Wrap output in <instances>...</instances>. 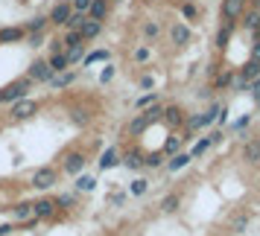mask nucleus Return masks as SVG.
<instances>
[{
  "label": "nucleus",
  "mask_w": 260,
  "mask_h": 236,
  "mask_svg": "<svg viewBox=\"0 0 260 236\" xmlns=\"http://www.w3.org/2000/svg\"><path fill=\"white\" fill-rule=\"evenodd\" d=\"M32 85H36V82H32L29 76H21V79H15L12 85H6V88L0 91V96H3V105H12V102H18V99L29 96Z\"/></svg>",
  "instance_id": "1"
},
{
  "label": "nucleus",
  "mask_w": 260,
  "mask_h": 236,
  "mask_svg": "<svg viewBox=\"0 0 260 236\" xmlns=\"http://www.w3.org/2000/svg\"><path fill=\"white\" fill-rule=\"evenodd\" d=\"M167 35H170V44L176 50H184L190 41H193V29H190V24H184V21H173L170 29H167Z\"/></svg>",
  "instance_id": "2"
},
{
  "label": "nucleus",
  "mask_w": 260,
  "mask_h": 236,
  "mask_svg": "<svg viewBox=\"0 0 260 236\" xmlns=\"http://www.w3.org/2000/svg\"><path fill=\"white\" fill-rule=\"evenodd\" d=\"M56 181H59V169H53V166H38L36 172H32V178H29V184L36 189H41V192L53 189Z\"/></svg>",
  "instance_id": "3"
},
{
  "label": "nucleus",
  "mask_w": 260,
  "mask_h": 236,
  "mask_svg": "<svg viewBox=\"0 0 260 236\" xmlns=\"http://www.w3.org/2000/svg\"><path fill=\"white\" fill-rule=\"evenodd\" d=\"M246 9H248V0H222L219 3V18L228 21V24H240Z\"/></svg>",
  "instance_id": "4"
},
{
  "label": "nucleus",
  "mask_w": 260,
  "mask_h": 236,
  "mask_svg": "<svg viewBox=\"0 0 260 236\" xmlns=\"http://www.w3.org/2000/svg\"><path fill=\"white\" fill-rule=\"evenodd\" d=\"M26 76H29V79H32V82H36V85H47L50 79L56 76V73L50 70L47 59H36V61H32V64H29V67H26Z\"/></svg>",
  "instance_id": "5"
},
{
  "label": "nucleus",
  "mask_w": 260,
  "mask_h": 236,
  "mask_svg": "<svg viewBox=\"0 0 260 236\" xmlns=\"http://www.w3.org/2000/svg\"><path fill=\"white\" fill-rule=\"evenodd\" d=\"M184 120H187V114H184L178 105H167L164 114H161V123H164L170 131H181L184 129Z\"/></svg>",
  "instance_id": "6"
},
{
  "label": "nucleus",
  "mask_w": 260,
  "mask_h": 236,
  "mask_svg": "<svg viewBox=\"0 0 260 236\" xmlns=\"http://www.w3.org/2000/svg\"><path fill=\"white\" fill-rule=\"evenodd\" d=\"M71 12H73L71 0H59V3H56V6L47 12L50 26H64V24H68V18H71Z\"/></svg>",
  "instance_id": "7"
},
{
  "label": "nucleus",
  "mask_w": 260,
  "mask_h": 236,
  "mask_svg": "<svg viewBox=\"0 0 260 236\" xmlns=\"http://www.w3.org/2000/svg\"><path fill=\"white\" fill-rule=\"evenodd\" d=\"M234 29H237V24L219 21L216 32H213V47L219 50V53H225V50H228V44H231V35H234Z\"/></svg>",
  "instance_id": "8"
},
{
  "label": "nucleus",
  "mask_w": 260,
  "mask_h": 236,
  "mask_svg": "<svg viewBox=\"0 0 260 236\" xmlns=\"http://www.w3.org/2000/svg\"><path fill=\"white\" fill-rule=\"evenodd\" d=\"M85 166H88V158H85L82 152H68L64 161H61V169H64L68 175H82Z\"/></svg>",
  "instance_id": "9"
},
{
  "label": "nucleus",
  "mask_w": 260,
  "mask_h": 236,
  "mask_svg": "<svg viewBox=\"0 0 260 236\" xmlns=\"http://www.w3.org/2000/svg\"><path fill=\"white\" fill-rule=\"evenodd\" d=\"M38 111V102L36 99H29V96H24V99H18V102H12V120H29L32 114Z\"/></svg>",
  "instance_id": "10"
},
{
  "label": "nucleus",
  "mask_w": 260,
  "mask_h": 236,
  "mask_svg": "<svg viewBox=\"0 0 260 236\" xmlns=\"http://www.w3.org/2000/svg\"><path fill=\"white\" fill-rule=\"evenodd\" d=\"M32 213H36V219L41 222H47V219H53L56 213H59V204H56V199H38L36 204H32Z\"/></svg>",
  "instance_id": "11"
},
{
  "label": "nucleus",
  "mask_w": 260,
  "mask_h": 236,
  "mask_svg": "<svg viewBox=\"0 0 260 236\" xmlns=\"http://www.w3.org/2000/svg\"><path fill=\"white\" fill-rule=\"evenodd\" d=\"M190 134H181V131H173L170 137L164 140V146H161V154L164 158H173V154L181 152V146H184V140H187Z\"/></svg>",
  "instance_id": "12"
},
{
  "label": "nucleus",
  "mask_w": 260,
  "mask_h": 236,
  "mask_svg": "<svg viewBox=\"0 0 260 236\" xmlns=\"http://www.w3.org/2000/svg\"><path fill=\"white\" fill-rule=\"evenodd\" d=\"M178 12H181V21H190V24H199L202 21V6L196 0H181Z\"/></svg>",
  "instance_id": "13"
},
{
  "label": "nucleus",
  "mask_w": 260,
  "mask_h": 236,
  "mask_svg": "<svg viewBox=\"0 0 260 236\" xmlns=\"http://www.w3.org/2000/svg\"><path fill=\"white\" fill-rule=\"evenodd\" d=\"M76 79H79V70H73V67H68V70L64 73H56V76H53V79H50V88H53V91H61V88H71L73 82H76Z\"/></svg>",
  "instance_id": "14"
},
{
  "label": "nucleus",
  "mask_w": 260,
  "mask_h": 236,
  "mask_svg": "<svg viewBox=\"0 0 260 236\" xmlns=\"http://www.w3.org/2000/svg\"><path fill=\"white\" fill-rule=\"evenodd\" d=\"M108 15H111V0H91V9H88L91 21H103L106 24Z\"/></svg>",
  "instance_id": "15"
},
{
  "label": "nucleus",
  "mask_w": 260,
  "mask_h": 236,
  "mask_svg": "<svg viewBox=\"0 0 260 236\" xmlns=\"http://www.w3.org/2000/svg\"><path fill=\"white\" fill-rule=\"evenodd\" d=\"M243 161L246 164H260V137L243 140Z\"/></svg>",
  "instance_id": "16"
},
{
  "label": "nucleus",
  "mask_w": 260,
  "mask_h": 236,
  "mask_svg": "<svg viewBox=\"0 0 260 236\" xmlns=\"http://www.w3.org/2000/svg\"><path fill=\"white\" fill-rule=\"evenodd\" d=\"M117 164H120V149H117V146H111V149H106V152H103V158H100L96 169H100V172H108V169H114Z\"/></svg>",
  "instance_id": "17"
},
{
  "label": "nucleus",
  "mask_w": 260,
  "mask_h": 236,
  "mask_svg": "<svg viewBox=\"0 0 260 236\" xmlns=\"http://www.w3.org/2000/svg\"><path fill=\"white\" fill-rule=\"evenodd\" d=\"M26 32L24 26H3L0 29V44H18V41H24Z\"/></svg>",
  "instance_id": "18"
},
{
  "label": "nucleus",
  "mask_w": 260,
  "mask_h": 236,
  "mask_svg": "<svg viewBox=\"0 0 260 236\" xmlns=\"http://www.w3.org/2000/svg\"><path fill=\"white\" fill-rule=\"evenodd\" d=\"M103 29H106V24H103V21H91V18L79 26V32H82L85 41H94V38H100V35H103Z\"/></svg>",
  "instance_id": "19"
},
{
  "label": "nucleus",
  "mask_w": 260,
  "mask_h": 236,
  "mask_svg": "<svg viewBox=\"0 0 260 236\" xmlns=\"http://www.w3.org/2000/svg\"><path fill=\"white\" fill-rule=\"evenodd\" d=\"M141 32H143L146 41H158V38H161V24H158L155 18H143L141 21Z\"/></svg>",
  "instance_id": "20"
},
{
  "label": "nucleus",
  "mask_w": 260,
  "mask_h": 236,
  "mask_svg": "<svg viewBox=\"0 0 260 236\" xmlns=\"http://www.w3.org/2000/svg\"><path fill=\"white\" fill-rule=\"evenodd\" d=\"M190 164H193V154L178 152V154H173V158L167 161V172H178V169H184V166H190Z\"/></svg>",
  "instance_id": "21"
},
{
  "label": "nucleus",
  "mask_w": 260,
  "mask_h": 236,
  "mask_svg": "<svg viewBox=\"0 0 260 236\" xmlns=\"http://www.w3.org/2000/svg\"><path fill=\"white\" fill-rule=\"evenodd\" d=\"M21 26H24V32L29 35V32H44L50 26V21H47V15H36V18H29V21L21 24Z\"/></svg>",
  "instance_id": "22"
},
{
  "label": "nucleus",
  "mask_w": 260,
  "mask_h": 236,
  "mask_svg": "<svg viewBox=\"0 0 260 236\" xmlns=\"http://www.w3.org/2000/svg\"><path fill=\"white\" fill-rule=\"evenodd\" d=\"M120 161H123L126 169H141L143 166V154H141V149H129L126 154H120Z\"/></svg>",
  "instance_id": "23"
},
{
  "label": "nucleus",
  "mask_w": 260,
  "mask_h": 236,
  "mask_svg": "<svg viewBox=\"0 0 260 236\" xmlns=\"http://www.w3.org/2000/svg\"><path fill=\"white\" fill-rule=\"evenodd\" d=\"M12 210V216L18 219V222H26V219H32L36 213H32V201H18L15 207H9Z\"/></svg>",
  "instance_id": "24"
},
{
  "label": "nucleus",
  "mask_w": 260,
  "mask_h": 236,
  "mask_svg": "<svg viewBox=\"0 0 260 236\" xmlns=\"http://www.w3.org/2000/svg\"><path fill=\"white\" fill-rule=\"evenodd\" d=\"M257 24H260V12H254V9H246V12H243V18H240V29H246L248 35H251Z\"/></svg>",
  "instance_id": "25"
},
{
  "label": "nucleus",
  "mask_w": 260,
  "mask_h": 236,
  "mask_svg": "<svg viewBox=\"0 0 260 236\" xmlns=\"http://www.w3.org/2000/svg\"><path fill=\"white\" fill-rule=\"evenodd\" d=\"M47 64L53 73H64L68 67H71V61H68V56L64 53H53V56H47Z\"/></svg>",
  "instance_id": "26"
},
{
  "label": "nucleus",
  "mask_w": 260,
  "mask_h": 236,
  "mask_svg": "<svg viewBox=\"0 0 260 236\" xmlns=\"http://www.w3.org/2000/svg\"><path fill=\"white\" fill-rule=\"evenodd\" d=\"M85 53H88V44H76V47H64V56L71 61V67H76L79 61L85 59Z\"/></svg>",
  "instance_id": "27"
},
{
  "label": "nucleus",
  "mask_w": 260,
  "mask_h": 236,
  "mask_svg": "<svg viewBox=\"0 0 260 236\" xmlns=\"http://www.w3.org/2000/svg\"><path fill=\"white\" fill-rule=\"evenodd\" d=\"M237 73H240L243 79H248V82H251V79H257V76H260V61H257V59H248Z\"/></svg>",
  "instance_id": "28"
},
{
  "label": "nucleus",
  "mask_w": 260,
  "mask_h": 236,
  "mask_svg": "<svg viewBox=\"0 0 260 236\" xmlns=\"http://www.w3.org/2000/svg\"><path fill=\"white\" fill-rule=\"evenodd\" d=\"M211 79H213V91H222V88H231V79H234V73H231V70H216Z\"/></svg>",
  "instance_id": "29"
},
{
  "label": "nucleus",
  "mask_w": 260,
  "mask_h": 236,
  "mask_svg": "<svg viewBox=\"0 0 260 236\" xmlns=\"http://www.w3.org/2000/svg\"><path fill=\"white\" fill-rule=\"evenodd\" d=\"M108 59H111V53H108V50H91V53H85L82 64H85V67H94L96 61H108Z\"/></svg>",
  "instance_id": "30"
},
{
  "label": "nucleus",
  "mask_w": 260,
  "mask_h": 236,
  "mask_svg": "<svg viewBox=\"0 0 260 236\" xmlns=\"http://www.w3.org/2000/svg\"><path fill=\"white\" fill-rule=\"evenodd\" d=\"M24 41H26V47L29 50H38V47H44V44L50 41V35H47V29H44V32H29Z\"/></svg>",
  "instance_id": "31"
},
{
  "label": "nucleus",
  "mask_w": 260,
  "mask_h": 236,
  "mask_svg": "<svg viewBox=\"0 0 260 236\" xmlns=\"http://www.w3.org/2000/svg\"><path fill=\"white\" fill-rule=\"evenodd\" d=\"M152 105H158V94H155V91H146L143 96L135 99V108H138V111H146V108H152Z\"/></svg>",
  "instance_id": "32"
},
{
  "label": "nucleus",
  "mask_w": 260,
  "mask_h": 236,
  "mask_svg": "<svg viewBox=\"0 0 260 236\" xmlns=\"http://www.w3.org/2000/svg\"><path fill=\"white\" fill-rule=\"evenodd\" d=\"M178 204H181V192H167L164 201H161V210L164 213H176Z\"/></svg>",
  "instance_id": "33"
},
{
  "label": "nucleus",
  "mask_w": 260,
  "mask_h": 236,
  "mask_svg": "<svg viewBox=\"0 0 260 236\" xmlns=\"http://www.w3.org/2000/svg\"><path fill=\"white\" fill-rule=\"evenodd\" d=\"M211 146H213V143H211V134H205L202 140H196V143H193V149H190V154H193V161H199V158H202L205 152H208Z\"/></svg>",
  "instance_id": "34"
},
{
  "label": "nucleus",
  "mask_w": 260,
  "mask_h": 236,
  "mask_svg": "<svg viewBox=\"0 0 260 236\" xmlns=\"http://www.w3.org/2000/svg\"><path fill=\"white\" fill-rule=\"evenodd\" d=\"M73 187L79 189V192H91L96 187V175H76V184Z\"/></svg>",
  "instance_id": "35"
},
{
  "label": "nucleus",
  "mask_w": 260,
  "mask_h": 236,
  "mask_svg": "<svg viewBox=\"0 0 260 236\" xmlns=\"http://www.w3.org/2000/svg\"><path fill=\"white\" fill-rule=\"evenodd\" d=\"M61 41H64V47H76V44H88L82 38V32L79 29H68L64 35H61Z\"/></svg>",
  "instance_id": "36"
},
{
  "label": "nucleus",
  "mask_w": 260,
  "mask_h": 236,
  "mask_svg": "<svg viewBox=\"0 0 260 236\" xmlns=\"http://www.w3.org/2000/svg\"><path fill=\"white\" fill-rule=\"evenodd\" d=\"M132 59L138 61V64H146V61L152 59V47H149V44H141V47H135Z\"/></svg>",
  "instance_id": "37"
},
{
  "label": "nucleus",
  "mask_w": 260,
  "mask_h": 236,
  "mask_svg": "<svg viewBox=\"0 0 260 236\" xmlns=\"http://www.w3.org/2000/svg\"><path fill=\"white\" fill-rule=\"evenodd\" d=\"M71 120H73V126H76V129H85V126H88V120H91V114L82 111V108H76V111H71Z\"/></svg>",
  "instance_id": "38"
},
{
  "label": "nucleus",
  "mask_w": 260,
  "mask_h": 236,
  "mask_svg": "<svg viewBox=\"0 0 260 236\" xmlns=\"http://www.w3.org/2000/svg\"><path fill=\"white\" fill-rule=\"evenodd\" d=\"M56 204H59V210H71V207H76V192H61L59 199H56Z\"/></svg>",
  "instance_id": "39"
},
{
  "label": "nucleus",
  "mask_w": 260,
  "mask_h": 236,
  "mask_svg": "<svg viewBox=\"0 0 260 236\" xmlns=\"http://www.w3.org/2000/svg\"><path fill=\"white\" fill-rule=\"evenodd\" d=\"M146 189H149V181H146V178H135V181L129 184V192H132V195H143Z\"/></svg>",
  "instance_id": "40"
},
{
  "label": "nucleus",
  "mask_w": 260,
  "mask_h": 236,
  "mask_svg": "<svg viewBox=\"0 0 260 236\" xmlns=\"http://www.w3.org/2000/svg\"><path fill=\"white\" fill-rule=\"evenodd\" d=\"M85 21H88V15H82V12H71V18H68V29H79V26L85 24Z\"/></svg>",
  "instance_id": "41"
},
{
  "label": "nucleus",
  "mask_w": 260,
  "mask_h": 236,
  "mask_svg": "<svg viewBox=\"0 0 260 236\" xmlns=\"http://www.w3.org/2000/svg\"><path fill=\"white\" fill-rule=\"evenodd\" d=\"M161 164H164V154H161V152L146 154V158H143V166H146V169H158Z\"/></svg>",
  "instance_id": "42"
},
{
  "label": "nucleus",
  "mask_w": 260,
  "mask_h": 236,
  "mask_svg": "<svg viewBox=\"0 0 260 236\" xmlns=\"http://www.w3.org/2000/svg\"><path fill=\"white\" fill-rule=\"evenodd\" d=\"M248 123H251V114H243L240 120H234V123H231V131H240V134H243V131L248 129Z\"/></svg>",
  "instance_id": "43"
},
{
  "label": "nucleus",
  "mask_w": 260,
  "mask_h": 236,
  "mask_svg": "<svg viewBox=\"0 0 260 236\" xmlns=\"http://www.w3.org/2000/svg\"><path fill=\"white\" fill-rule=\"evenodd\" d=\"M114 73H117V67H114V64H106L103 73H100V85H108L111 79H114Z\"/></svg>",
  "instance_id": "44"
},
{
  "label": "nucleus",
  "mask_w": 260,
  "mask_h": 236,
  "mask_svg": "<svg viewBox=\"0 0 260 236\" xmlns=\"http://www.w3.org/2000/svg\"><path fill=\"white\" fill-rule=\"evenodd\" d=\"M246 227H248V213H240L234 219V230L237 233H246Z\"/></svg>",
  "instance_id": "45"
},
{
  "label": "nucleus",
  "mask_w": 260,
  "mask_h": 236,
  "mask_svg": "<svg viewBox=\"0 0 260 236\" xmlns=\"http://www.w3.org/2000/svg\"><path fill=\"white\" fill-rule=\"evenodd\" d=\"M47 53L53 56V53H64V41L61 38H50L47 41Z\"/></svg>",
  "instance_id": "46"
},
{
  "label": "nucleus",
  "mask_w": 260,
  "mask_h": 236,
  "mask_svg": "<svg viewBox=\"0 0 260 236\" xmlns=\"http://www.w3.org/2000/svg\"><path fill=\"white\" fill-rule=\"evenodd\" d=\"M71 6H73V12L88 15V9H91V0H71Z\"/></svg>",
  "instance_id": "47"
},
{
  "label": "nucleus",
  "mask_w": 260,
  "mask_h": 236,
  "mask_svg": "<svg viewBox=\"0 0 260 236\" xmlns=\"http://www.w3.org/2000/svg\"><path fill=\"white\" fill-rule=\"evenodd\" d=\"M152 88H155V79L149 76V73H143L141 76V91H152Z\"/></svg>",
  "instance_id": "48"
},
{
  "label": "nucleus",
  "mask_w": 260,
  "mask_h": 236,
  "mask_svg": "<svg viewBox=\"0 0 260 236\" xmlns=\"http://www.w3.org/2000/svg\"><path fill=\"white\" fill-rule=\"evenodd\" d=\"M248 94L254 96V99H260V76H257V79H251V82H248Z\"/></svg>",
  "instance_id": "49"
},
{
  "label": "nucleus",
  "mask_w": 260,
  "mask_h": 236,
  "mask_svg": "<svg viewBox=\"0 0 260 236\" xmlns=\"http://www.w3.org/2000/svg\"><path fill=\"white\" fill-rule=\"evenodd\" d=\"M111 204H117V207H123V204H126V192H111Z\"/></svg>",
  "instance_id": "50"
},
{
  "label": "nucleus",
  "mask_w": 260,
  "mask_h": 236,
  "mask_svg": "<svg viewBox=\"0 0 260 236\" xmlns=\"http://www.w3.org/2000/svg\"><path fill=\"white\" fill-rule=\"evenodd\" d=\"M248 59L260 61V38H251V56H248Z\"/></svg>",
  "instance_id": "51"
},
{
  "label": "nucleus",
  "mask_w": 260,
  "mask_h": 236,
  "mask_svg": "<svg viewBox=\"0 0 260 236\" xmlns=\"http://www.w3.org/2000/svg\"><path fill=\"white\" fill-rule=\"evenodd\" d=\"M12 230H15L12 224H6V222L0 224V236H9V233H12Z\"/></svg>",
  "instance_id": "52"
},
{
  "label": "nucleus",
  "mask_w": 260,
  "mask_h": 236,
  "mask_svg": "<svg viewBox=\"0 0 260 236\" xmlns=\"http://www.w3.org/2000/svg\"><path fill=\"white\" fill-rule=\"evenodd\" d=\"M248 9H254V12H260V0H248Z\"/></svg>",
  "instance_id": "53"
},
{
  "label": "nucleus",
  "mask_w": 260,
  "mask_h": 236,
  "mask_svg": "<svg viewBox=\"0 0 260 236\" xmlns=\"http://www.w3.org/2000/svg\"><path fill=\"white\" fill-rule=\"evenodd\" d=\"M251 38H260V24L254 26V32H251Z\"/></svg>",
  "instance_id": "54"
},
{
  "label": "nucleus",
  "mask_w": 260,
  "mask_h": 236,
  "mask_svg": "<svg viewBox=\"0 0 260 236\" xmlns=\"http://www.w3.org/2000/svg\"><path fill=\"white\" fill-rule=\"evenodd\" d=\"M254 102H257V111H260V99H254Z\"/></svg>",
  "instance_id": "55"
},
{
  "label": "nucleus",
  "mask_w": 260,
  "mask_h": 236,
  "mask_svg": "<svg viewBox=\"0 0 260 236\" xmlns=\"http://www.w3.org/2000/svg\"><path fill=\"white\" fill-rule=\"evenodd\" d=\"M0 102H3V96H0Z\"/></svg>",
  "instance_id": "56"
}]
</instances>
